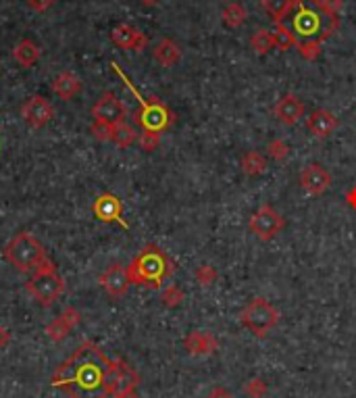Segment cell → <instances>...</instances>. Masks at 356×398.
Listing matches in <instances>:
<instances>
[{
	"instance_id": "1",
	"label": "cell",
	"mask_w": 356,
	"mask_h": 398,
	"mask_svg": "<svg viewBox=\"0 0 356 398\" xmlns=\"http://www.w3.org/2000/svg\"><path fill=\"white\" fill-rule=\"evenodd\" d=\"M123 361L108 359L94 342H83L55 373L52 383L71 398H108L117 394Z\"/></svg>"
},
{
	"instance_id": "2",
	"label": "cell",
	"mask_w": 356,
	"mask_h": 398,
	"mask_svg": "<svg viewBox=\"0 0 356 398\" xmlns=\"http://www.w3.org/2000/svg\"><path fill=\"white\" fill-rule=\"evenodd\" d=\"M173 272H175V265L157 244L144 246L128 267V276L132 284L148 286L152 290L161 288L163 282L169 276H173Z\"/></svg>"
},
{
	"instance_id": "3",
	"label": "cell",
	"mask_w": 356,
	"mask_h": 398,
	"mask_svg": "<svg viewBox=\"0 0 356 398\" xmlns=\"http://www.w3.org/2000/svg\"><path fill=\"white\" fill-rule=\"evenodd\" d=\"M339 28V19L327 17L319 0H306L302 5H296V13L292 17V32L296 34L298 42L302 40H327L331 34H335Z\"/></svg>"
},
{
	"instance_id": "4",
	"label": "cell",
	"mask_w": 356,
	"mask_h": 398,
	"mask_svg": "<svg viewBox=\"0 0 356 398\" xmlns=\"http://www.w3.org/2000/svg\"><path fill=\"white\" fill-rule=\"evenodd\" d=\"M112 71L123 79V84L128 86V90L136 96V100L140 102V111L136 113V123L142 127V129H148V131H165L171 123H173V113L167 108V104H163L159 98H142V94L138 92V88L130 82V77L121 71L115 61L110 63Z\"/></svg>"
},
{
	"instance_id": "5",
	"label": "cell",
	"mask_w": 356,
	"mask_h": 398,
	"mask_svg": "<svg viewBox=\"0 0 356 398\" xmlns=\"http://www.w3.org/2000/svg\"><path fill=\"white\" fill-rule=\"evenodd\" d=\"M5 258L13 265L15 269H19L21 274H30L36 272L38 265L42 260H46V250L44 246L28 231L17 234L5 248Z\"/></svg>"
},
{
	"instance_id": "6",
	"label": "cell",
	"mask_w": 356,
	"mask_h": 398,
	"mask_svg": "<svg viewBox=\"0 0 356 398\" xmlns=\"http://www.w3.org/2000/svg\"><path fill=\"white\" fill-rule=\"evenodd\" d=\"M240 321L242 325L253 332L257 338H265L277 323H279V311L277 307H273L267 298L257 296L253 298L246 309L240 313Z\"/></svg>"
},
{
	"instance_id": "7",
	"label": "cell",
	"mask_w": 356,
	"mask_h": 398,
	"mask_svg": "<svg viewBox=\"0 0 356 398\" xmlns=\"http://www.w3.org/2000/svg\"><path fill=\"white\" fill-rule=\"evenodd\" d=\"M248 227H250V234H255L261 242H269L286 227V221L277 209H273L271 205H263L259 211L253 213Z\"/></svg>"
},
{
	"instance_id": "8",
	"label": "cell",
	"mask_w": 356,
	"mask_h": 398,
	"mask_svg": "<svg viewBox=\"0 0 356 398\" xmlns=\"http://www.w3.org/2000/svg\"><path fill=\"white\" fill-rule=\"evenodd\" d=\"M65 290V282L57 272L48 274H34V278L28 282V292L42 305L48 307L52 305Z\"/></svg>"
},
{
	"instance_id": "9",
	"label": "cell",
	"mask_w": 356,
	"mask_h": 398,
	"mask_svg": "<svg viewBox=\"0 0 356 398\" xmlns=\"http://www.w3.org/2000/svg\"><path fill=\"white\" fill-rule=\"evenodd\" d=\"M92 117H94V121L115 127L117 123L126 121V106L112 92H104L92 106Z\"/></svg>"
},
{
	"instance_id": "10",
	"label": "cell",
	"mask_w": 356,
	"mask_h": 398,
	"mask_svg": "<svg viewBox=\"0 0 356 398\" xmlns=\"http://www.w3.org/2000/svg\"><path fill=\"white\" fill-rule=\"evenodd\" d=\"M300 188L310 196H321L331 188V173L321 163H308L300 173Z\"/></svg>"
},
{
	"instance_id": "11",
	"label": "cell",
	"mask_w": 356,
	"mask_h": 398,
	"mask_svg": "<svg viewBox=\"0 0 356 398\" xmlns=\"http://www.w3.org/2000/svg\"><path fill=\"white\" fill-rule=\"evenodd\" d=\"M92 213L100 219V221H104V223H119L121 227H130L128 225V221L123 219V205H121V200H119L115 194H100L96 200H94V205H92Z\"/></svg>"
},
{
	"instance_id": "12",
	"label": "cell",
	"mask_w": 356,
	"mask_h": 398,
	"mask_svg": "<svg viewBox=\"0 0 356 398\" xmlns=\"http://www.w3.org/2000/svg\"><path fill=\"white\" fill-rule=\"evenodd\" d=\"M100 286L108 292V296L112 298H121L128 294L130 290V276H128V267H123L121 263H115L110 267L98 278Z\"/></svg>"
},
{
	"instance_id": "13",
	"label": "cell",
	"mask_w": 356,
	"mask_h": 398,
	"mask_svg": "<svg viewBox=\"0 0 356 398\" xmlns=\"http://www.w3.org/2000/svg\"><path fill=\"white\" fill-rule=\"evenodd\" d=\"M21 115L30 127H44L55 117V106L44 96H32L21 106Z\"/></svg>"
},
{
	"instance_id": "14",
	"label": "cell",
	"mask_w": 356,
	"mask_h": 398,
	"mask_svg": "<svg viewBox=\"0 0 356 398\" xmlns=\"http://www.w3.org/2000/svg\"><path fill=\"white\" fill-rule=\"evenodd\" d=\"M110 40L119 46V48H126V50H134V53H142L148 46V38L146 34H142L138 28L121 23L112 28L110 32Z\"/></svg>"
},
{
	"instance_id": "15",
	"label": "cell",
	"mask_w": 356,
	"mask_h": 398,
	"mask_svg": "<svg viewBox=\"0 0 356 398\" xmlns=\"http://www.w3.org/2000/svg\"><path fill=\"white\" fill-rule=\"evenodd\" d=\"M273 113H275V117H277L284 125H290V127H292V125H296V123L304 117V104H302V100H300L296 94H284V96L277 100Z\"/></svg>"
},
{
	"instance_id": "16",
	"label": "cell",
	"mask_w": 356,
	"mask_h": 398,
	"mask_svg": "<svg viewBox=\"0 0 356 398\" xmlns=\"http://www.w3.org/2000/svg\"><path fill=\"white\" fill-rule=\"evenodd\" d=\"M306 125H308L310 134H313L315 138L323 140V138H327L331 131L337 127V117H335L331 111H327V108H315V111L308 115Z\"/></svg>"
},
{
	"instance_id": "17",
	"label": "cell",
	"mask_w": 356,
	"mask_h": 398,
	"mask_svg": "<svg viewBox=\"0 0 356 398\" xmlns=\"http://www.w3.org/2000/svg\"><path fill=\"white\" fill-rule=\"evenodd\" d=\"M184 346L190 354L194 357H204V354H212L219 348L217 338L210 332H192L186 336Z\"/></svg>"
},
{
	"instance_id": "18",
	"label": "cell",
	"mask_w": 356,
	"mask_h": 398,
	"mask_svg": "<svg viewBox=\"0 0 356 398\" xmlns=\"http://www.w3.org/2000/svg\"><path fill=\"white\" fill-rule=\"evenodd\" d=\"M52 90H55V94H57L59 98L71 100V98H75V96L79 94L81 82H79V77H77L73 71H63V73H59V75L55 77Z\"/></svg>"
},
{
	"instance_id": "19",
	"label": "cell",
	"mask_w": 356,
	"mask_h": 398,
	"mask_svg": "<svg viewBox=\"0 0 356 398\" xmlns=\"http://www.w3.org/2000/svg\"><path fill=\"white\" fill-rule=\"evenodd\" d=\"M152 55H155V61H157L159 65H163V67H173V65H177L179 59H181V48H179L173 40L163 38V40L155 46Z\"/></svg>"
},
{
	"instance_id": "20",
	"label": "cell",
	"mask_w": 356,
	"mask_h": 398,
	"mask_svg": "<svg viewBox=\"0 0 356 398\" xmlns=\"http://www.w3.org/2000/svg\"><path fill=\"white\" fill-rule=\"evenodd\" d=\"M79 321V313L75 309H67L59 319H55L48 328H46V334L52 338V340H61L67 336V332Z\"/></svg>"
},
{
	"instance_id": "21",
	"label": "cell",
	"mask_w": 356,
	"mask_h": 398,
	"mask_svg": "<svg viewBox=\"0 0 356 398\" xmlns=\"http://www.w3.org/2000/svg\"><path fill=\"white\" fill-rule=\"evenodd\" d=\"M13 59L21 65V67H32L40 61V48L36 42L32 40H21L17 42V46L13 48Z\"/></svg>"
},
{
	"instance_id": "22",
	"label": "cell",
	"mask_w": 356,
	"mask_h": 398,
	"mask_svg": "<svg viewBox=\"0 0 356 398\" xmlns=\"http://www.w3.org/2000/svg\"><path fill=\"white\" fill-rule=\"evenodd\" d=\"M261 7L265 9V13L275 21V23H284L290 13L294 11V3L292 0H261Z\"/></svg>"
},
{
	"instance_id": "23",
	"label": "cell",
	"mask_w": 356,
	"mask_h": 398,
	"mask_svg": "<svg viewBox=\"0 0 356 398\" xmlns=\"http://www.w3.org/2000/svg\"><path fill=\"white\" fill-rule=\"evenodd\" d=\"M221 17H223V23L229 30H237V28H242L248 21V9L242 3H229L223 9Z\"/></svg>"
},
{
	"instance_id": "24",
	"label": "cell",
	"mask_w": 356,
	"mask_h": 398,
	"mask_svg": "<svg viewBox=\"0 0 356 398\" xmlns=\"http://www.w3.org/2000/svg\"><path fill=\"white\" fill-rule=\"evenodd\" d=\"M242 171L248 176V178H259L267 171V159L263 153L259 151H248L244 157H242Z\"/></svg>"
},
{
	"instance_id": "25",
	"label": "cell",
	"mask_w": 356,
	"mask_h": 398,
	"mask_svg": "<svg viewBox=\"0 0 356 398\" xmlns=\"http://www.w3.org/2000/svg\"><path fill=\"white\" fill-rule=\"evenodd\" d=\"M136 140H138V134L128 121H121L112 127V140L110 142H115L119 149H130Z\"/></svg>"
},
{
	"instance_id": "26",
	"label": "cell",
	"mask_w": 356,
	"mask_h": 398,
	"mask_svg": "<svg viewBox=\"0 0 356 398\" xmlns=\"http://www.w3.org/2000/svg\"><path fill=\"white\" fill-rule=\"evenodd\" d=\"M250 48H253L257 55H261V57L269 55V53L275 48V38H273V32H269V30H265V28L257 30V32L250 36Z\"/></svg>"
},
{
	"instance_id": "27",
	"label": "cell",
	"mask_w": 356,
	"mask_h": 398,
	"mask_svg": "<svg viewBox=\"0 0 356 398\" xmlns=\"http://www.w3.org/2000/svg\"><path fill=\"white\" fill-rule=\"evenodd\" d=\"M273 38H275V48H279V50H290V48H296V46H298L296 34H294L292 28L286 26V23H275Z\"/></svg>"
},
{
	"instance_id": "28",
	"label": "cell",
	"mask_w": 356,
	"mask_h": 398,
	"mask_svg": "<svg viewBox=\"0 0 356 398\" xmlns=\"http://www.w3.org/2000/svg\"><path fill=\"white\" fill-rule=\"evenodd\" d=\"M184 298H186L184 290H181L179 286H175V284H169V286L163 290V296H161L163 305H165V307H169V309L179 307V305L184 303Z\"/></svg>"
},
{
	"instance_id": "29",
	"label": "cell",
	"mask_w": 356,
	"mask_h": 398,
	"mask_svg": "<svg viewBox=\"0 0 356 398\" xmlns=\"http://www.w3.org/2000/svg\"><path fill=\"white\" fill-rule=\"evenodd\" d=\"M298 53L306 61H317L321 57V42L319 40H302L298 42Z\"/></svg>"
},
{
	"instance_id": "30",
	"label": "cell",
	"mask_w": 356,
	"mask_h": 398,
	"mask_svg": "<svg viewBox=\"0 0 356 398\" xmlns=\"http://www.w3.org/2000/svg\"><path fill=\"white\" fill-rule=\"evenodd\" d=\"M138 142H140L142 151L152 153V151H157L159 144H161V131H148V129H142V134L138 136Z\"/></svg>"
},
{
	"instance_id": "31",
	"label": "cell",
	"mask_w": 356,
	"mask_h": 398,
	"mask_svg": "<svg viewBox=\"0 0 356 398\" xmlns=\"http://www.w3.org/2000/svg\"><path fill=\"white\" fill-rule=\"evenodd\" d=\"M267 155H269L273 161H286L288 155H290V146H288L286 140L275 138V140H271V142L267 144Z\"/></svg>"
},
{
	"instance_id": "32",
	"label": "cell",
	"mask_w": 356,
	"mask_h": 398,
	"mask_svg": "<svg viewBox=\"0 0 356 398\" xmlns=\"http://www.w3.org/2000/svg\"><path fill=\"white\" fill-rule=\"evenodd\" d=\"M196 282L200 286H212L217 282V269L212 265H200L196 269Z\"/></svg>"
},
{
	"instance_id": "33",
	"label": "cell",
	"mask_w": 356,
	"mask_h": 398,
	"mask_svg": "<svg viewBox=\"0 0 356 398\" xmlns=\"http://www.w3.org/2000/svg\"><path fill=\"white\" fill-rule=\"evenodd\" d=\"M244 392H246L250 398H265V394H267V383H265V379H261V377H253V379L246 381Z\"/></svg>"
},
{
	"instance_id": "34",
	"label": "cell",
	"mask_w": 356,
	"mask_h": 398,
	"mask_svg": "<svg viewBox=\"0 0 356 398\" xmlns=\"http://www.w3.org/2000/svg\"><path fill=\"white\" fill-rule=\"evenodd\" d=\"M321 11L331 17V19H339L342 11H344V0H319Z\"/></svg>"
},
{
	"instance_id": "35",
	"label": "cell",
	"mask_w": 356,
	"mask_h": 398,
	"mask_svg": "<svg viewBox=\"0 0 356 398\" xmlns=\"http://www.w3.org/2000/svg\"><path fill=\"white\" fill-rule=\"evenodd\" d=\"M92 134H94L96 140H100V142H108V140H112V125L94 121V123H92Z\"/></svg>"
},
{
	"instance_id": "36",
	"label": "cell",
	"mask_w": 356,
	"mask_h": 398,
	"mask_svg": "<svg viewBox=\"0 0 356 398\" xmlns=\"http://www.w3.org/2000/svg\"><path fill=\"white\" fill-rule=\"evenodd\" d=\"M28 5L36 13H46L48 9H52L57 5V0H28Z\"/></svg>"
},
{
	"instance_id": "37",
	"label": "cell",
	"mask_w": 356,
	"mask_h": 398,
	"mask_svg": "<svg viewBox=\"0 0 356 398\" xmlns=\"http://www.w3.org/2000/svg\"><path fill=\"white\" fill-rule=\"evenodd\" d=\"M208 398H233V394H231L227 388H223V386H215V388L208 392Z\"/></svg>"
},
{
	"instance_id": "38",
	"label": "cell",
	"mask_w": 356,
	"mask_h": 398,
	"mask_svg": "<svg viewBox=\"0 0 356 398\" xmlns=\"http://www.w3.org/2000/svg\"><path fill=\"white\" fill-rule=\"evenodd\" d=\"M346 200H348V205H350L352 209H356V188H352V190L346 194Z\"/></svg>"
},
{
	"instance_id": "39",
	"label": "cell",
	"mask_w": 356,
	"mask_h": 398,
	"mask_svg": "<svg viewBox=\"0 0 356 398\" xmlns=\"http://www.w3.org/2000/svg\"><path fill=\"white\" fill-rule=\"evenodd\" d=\"M7 340H9V334H7V330H3V328H0V346H3Z\"/></svg>"
},
{
	"instance_id": "40",
	"label": "cell",
	"mask_w": 356,
	"mask_h": 398,
	"mask_svg": "<svg viewBox=\"0 0 356 398\" xmlns=\"http://www.w3.org/2000/svg\"><path fill=\"white\" fill-rule=\"evenodd\" d=\"M140 3H142L144 7H157L161 0H140Z\"/></svg>"
},
{
	"instance_id": "41",
	"label": "cell",
	"mask_w": 356,
	"mask_h": 398,
	"mask_svg": "<svg viewBox=\"0 0 356 398\" xmlns=\"http://www.w3.org/2000/svg\"><path fill=\"white\" fill-rule=\"evenodd\" d=\"M294 5H302V3H306V0H292Z\"/></svg>"
}]
</instances>
